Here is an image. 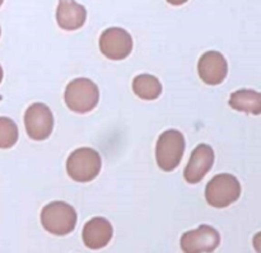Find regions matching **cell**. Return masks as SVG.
Instances as JSON below:
<instances>
[{
  "label": "cell",
  "mask_w": 261,
  "mask_h": 253,
  "mask_svg": "<svg viewBox=\"0 0 261 253\" xmlns=\"http://www.w3.org/2000/svg\"><path fill=\"white\" fill-rule=\"evenodd\" d=\"M76 211L65 201H53L41 211V224L54 236H68L76 226Z\"/></svg>",
  "instance_id": "1"
},
{
  "label": "cell",
  "mask_w": 261,
  "mask_h": 253,
  "mask_svg": "<svg viewBox=\"0 0 261 253\" xmlns=\"http://www.w3.org/2000/svg\"><path fill=\"white\" fill-rule=\"evenodd\" d=\"M65 103L75 114H88L99 101V89L96 83L87 78H78L66 86Z\"/></svg>",
  "instance_id": "2"
},
{
  "label": "cell",
  "mask_w": 261,
  "mask_h": 253,
  "mask_svg": "<svg viewBox=\"0 0 261 253\" xmlns=\"http://www.w3.org/2000/svg\"><path fill=\"white\" fill-rule=\"evenodd\" d=\"M101 155L92 148L75 149L66 160V172L76 182L93 181L101 172Z\"/></svg>",
  "instance_id": "3"
},
{
  "label": "cell",
  "mask_w": 261,
  "mask_h": 253,
  "mask_svg": "<svg viewBox=\"0 0 261 253\" xmlns=\"http://www.w3.org/2000/svg\"><path fill=\"white\" fill-rule=\"evenodd\" d=\"M185 153V137L178 130H167L158 137L155 159L158 167L165 172L176 170Z\"/></svg>",
  "instance_id": "4"
},
{
  "label": "cell",
  "mask_w": 261,
  "mask_h": 253,
  "mask_svg": "<svg viewBox=\"0 0 261 253\" xmlns=\"http://www.w3.org/2000/svg\"><path fill=\"white\" fill-rule=\"evenodd\" d=\"M241 196V183L229 173H221L212 178L205 187L206 203L217 209L232 205Z\"/></svg>",
  "instance_id": "5"
},
{
  "label": "cell",
  "mask_w": 261,
  "mask_h": 253,
  "mask_svg": "<svg viewBox=\"0 0 261 253\" xmlns=\"http://www.w3.org/2000/svg\"><path fill=\"white\" fill-rule=\"evenodd\" d=\"M221 236L218 231L206 224L184 233L180 241L184 253H212L218 248Z\"/></svg>",
  "instance_id": "6"
},
{
  "label": "cell",
  "mask_w": 261,
  "mask_h": 253,
  "mask_svg": "<svg viewBox=\"0 0 261 253\" xmlns=\"http://www.w3.org/2000/svg\"><path fill=\"white\" fill-rule=\"evenodd\" d=\"M24 126L32 140H46L54 129L53 112L45 103L31 104L24 114Z\"/></svg>",
  "instance_id": "7"
},
{
  "label": "cell",
  "mask_w": 261,
  "mask_h": 253,
  "mask_svg": "<svg viewBox=\"0 0 261 253\" xmlns=\"http://www.w3.org/2000/svg\"><path fill=\"white\" fill-rule=\"evenodd\" d=\"M99 50L107 59L124 60L133 50V38L124 28H107L99 37Z\"/></svg>",
  "instance_id": "8"
},
{
  "label": "cell",
  "mask_w": 261,
  "mask_h": 253,
  "mask_svg": "<svg viewBox=\"0 0 261 253\" xmlns=\"http://www.w3.org/2000/svg\"><path fill=\"white\" fill-rule=\"evenodd\" d=\"M199 76L208 86H218L228 74V64L219 51H206L199 59Z\"/></svg>",
  "instance_id": "9"
},
{
  "label": "cell",
  "mask_w": 261,
  "mask_h": 253,
  "mask_svg": "<svg viewBox=\"0 0 261 253\" xmlns=\"http://www.w3.org/2000/svg\"><path fill=\"white\" fill-rule=\"evenodd\" d=\"M214 163V150L208 144H199L193 150L188 165L184 171V178L188 183H199L212 170Z\"/></svg>",
  "instance_id": "10"
},
{
  "label": "cell",
  "mask_w": 261,
  "mask_h": 253,
  "mask_svg": "<svg viewBox=\"0 0 261 253\" xmlns=\"http://www.w3.org/2000/svg\"><path fill=\"white\" fill-rule=\"evenodd\" d=\"M114 234L111 223L107 219L96 216L87 221L83 228V242L89 249H101L110 243Z\"/></svg>",
  "instance_id": "11"
},
{
  "label": "cell",
  "mask_w": 261,
  "mask_h": 253,
  "mask_svg": "<svg viewBox=\"0 0 261 253\" xmlns=\"http://www.w3.org/2000/svg\"><path fill=\"white\" fill-rule=\"evenodd\" d=\"M87 19V10L82 4L69 0L59 2L56 10V20L59 27L65 31H75L84 24Z\"/></svg>",
  "instance_id": "12"
},
{
  "label": "cell",
  "mask_w": 261,
  "mask_h": 253,
  "mask_svg": "<svg viewBox=\"0 0 261 253\" xmlns=\"http://www.w3.org/2000/svg\"><path fill=\"white\" fill-rule=\"evenodd\" d=\"M228 104L233 109L249 115H261V93L254 89H239L229 97Z\"/></svg>",
  "instance_id": "13"
},
{
  "label": "cell",
  "mask_w": 261,
  "mask_h": 253,
  "mask_svg": "<svg viewBox=\"0 0 261 253\" xmlns=\"http://www.w3.org/2000/svg\"><path fill=\"white\" fill-rule=\"evenodd\" d=\"M133 91L139 98L145 101H154L162 93V84L157 76L150 74H140L133 80Z\"/></svg>",
  "instance_id": "14"
},
{
  "label": "cell",
  "mask_w": 261,
  "mask_h": 253,
  "mask_svg": "<svg viewBox=\"0 0 261 253\" xmlns=\"http://www.w3.org/2000/svg\"><path fill=\"white\" fill-rule=\"evenodd\" d=\"M18 126L9 117H0V149H9L18 142Z\"/></svg>",
  "instance_id": "15"
},
{
  "label": "cell",
  "mask_w": 261,
  "mask_h": 253,
  "mask_svg": "<svg viewBox=\"0 0 261 253\" xmlns=\"http://www.w3.org/2000/svg\"><path fill=\"white\" fill-rule=\"evenodd\" d=\"M252 244H254L255 251L257 253H261V232L255 234L254 238H252Z\"/></svg>",
  "instance_id": "16"
},
{
  "label": "cell",
  "mask_w": 261,
  "mask_h": 253,
  "mask_svg": "<svg viewBox=\"0 0 261 253\" xmlns=\"http://www.w3.org/2000/svg\"><path fill=\"white\" fill-rule=\"evenodd\" d=\"M3 75H4V73H3V68H2V65H0V83H2V80H3Z\"/></svg>",
  "instance_id": "17"
},
{
  "label": "cell",
  "mask_w": 261,
  "mask_h": 253,
  "mask_svg": "<svg viewBox=\"0 0 261 253\" xmlns=\"http://www.w3.org/2000/svg\"><path fill=\"white\" fill-rule=\"evenodd\" d=\"M0 35H2V28H0Z\"/></svg>",
  "instance_id": "18"
},
{
  "label": "cell",
  "mask_w": 261,
  "mask_h": 253,
  "mask_svg": "<svg viewBox=\"0 0 261 253\" xmlns=\"http://www.w3.org/2000/svg\"><path fill=\"white\" fill-rule=\"evenodd\" d=\"M0 101H2V96H0Z\"/></svg>",
  "instance_id": "19"
},
{
  "label": "cell",
  "mask_w": 261,
  "mask_h": 253,
  "mask_svg": "<svg viewBox=\"0 0 261 253\" xmlns=\"http://www.w3.org/2000/svg\"><path fill=\"white\" fill-rule=\"evenodd\" d=\"M2 4H3V3H2V2H0V5H2Z\"/></svg>",
  "instance_id": "20"
}]
</instances>
